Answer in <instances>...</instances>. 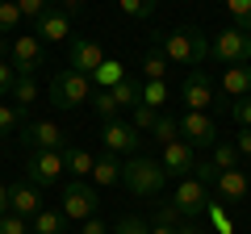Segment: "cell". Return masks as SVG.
Wrapping results in <instances>:
<instances>
[{"mask_svg":"<svg viewBox=\"0 0 251 234\" xmlns=\"http://www.w3.org/2000/svg\"><path fill=\"white\" fill-rule=\"evenodd\" d=\"M159 50H163V59L168 63H176V67H201L209 59V38L201 34L197 25H180V29H172L168 38L159 42Z\"/></svg>","mask_w":251,"mask_h":234,"instance_id":"cell-1","label":"cell"},{"mask_svg":"<svg viewBox=\"0 0 251 234\" xmlns=\"http://www.w3.org/2000/svg\"><path fill=\"white\" fill-rule=\"evenodd\" d=\"M122 180L126 188L134 192V197H159L168 188V171H163L159 159H143V155H130L122 163Z\"/></svg>","mask_w":251,"mask_h":234,"instance_id":"cell-2","label":"cell"},{"mask_svg":"<svg viewBox=\"0 0 251 234\" xmlns=\"http://www.w3.org/2000/svg\"><path fill=\"white\" fill-rule=\"evenodd\" d=\"M50 105L54 109H80L84 100L92 96V80L88 75H80L75 67H59V71L50 75Z\"/></svg>","mask_w":251,"mask_h":234,"instance_id":"cell-3","label":"cell"},{"mask_svg":"<svg viewBox=\"0 0 251 234\" xmlns=\"http://www.w3.org/2000/svg\"><path fill=\"white\" fill-rule=\"evenodd\" d=\"M209 54H214L218 63H226V67L251 63V34H243V29H222V34H214V42H209Z\"/></svg>","mask_w":251,"mask_h":234,"instance_id":"cell-4","label":"cell"},{"mask_svg":"<svg viewBox=\"0 0 251 234\" xmlns=\"http://www.w3.org/2000/svg\"><path fill=\"white\" fill-rule=\"evenodd\" d=\"M176 121H180V138H184L193 151H209V146L218 142V121L209 113L184 109V117H176Z\"/></svg>","mask_w":251,"mask_h":234,"instance_id":"cell-5","label":"cell"},{"mask_svg":"<svg viewBox=\"0 0 251 234\" xmlns=\"http://www.w3.org/2000/svg\"><path fill=\"white\" fill-rule=\"evenodd\" d=\"M67 171L63 151H25V180L46 188V184H59V176Z\"/></svg>","mask_w":251,"mask_h":234,"instance_id":"cell-6","label":"cell"},{"mask_svg":"<svg viewBox=\"0 0 251 234\" xmlns=\"http://www.w3.org/2000/svg\"><path fill=\"white\" fill-rule=\"evenodd\" d=\"M63 217L67 222H88V217H97V192H92L88 180H72L67 188H63Z\"/></svg>","mask_w":251,"mask_h":234,"instance_id":"cell-7","label":"cell"},{"mask_svg":"<svg viewBox=\"0 0 251 234\" xmlns=\"http://www.w3.org/2000/svg\"><path fill=\"white\" fill-rule=\"evenodd\" d=\"M172 205L180 209V217L197 222V217H205V209H209V188L197 180V176H184L180 188H176V197H172Z\"/></svg>","mask_w":251,"mask_h":234,"instance_id":"cell-8","label":"cell"},{"mask_svg":"<svg viewBox=\"0 0 251 234\" xmlns=\"http://www.w3.org/2000/svg\"><path fill=\"white\" fill-rule=\"evenodd\" d=\"M180 100H184V109H197V113H209V109L218 105V100H214V84H209V75L201 71V67H193V71L184 75V84H180Z\"/></svg>","mask_w":251,"mask_h":234,"instance_id":"cell-9","label":"cell"},{"mask_svg":"<svg viewBox=\"0 0 251 234\" xmlns=\"http://www.w3.org/2000/svg\"><path fill=\"white\" fill-rule=\"evenodd\" d=\"M100 142H105V151H113V155H134L138 142H143V134H138L126 117H113V121L100 126Z\"/></svg>","mask_w":251,"mask_h":234,"instance_id":"cell-10","label":"cell"},{"mask_svg":"<svg viewBox=\"0 0 251 234\" xmlns=\"http://www.w3.org/2000/svg\"><path fill=\"white\" fill-rule=\"evenodd\" d=\"M9 59L17 67V75H34L42 67V38L38 34H17L9 42Z\"/></svg>","mask_w":251,"mask_h":234,"instance_id":"cell-11","label":"cell"},{"mask_svg":"<svg viewBox=\"0 0 251 234\" xmlns=\"http://www.w3.org/2000/svg\"><path fill=\"white\" fill-rule=\"evenodd\" d=\"M105 63V50H100L92 38H67V67H75L80 75H97V67Z\"/></svg>","mask_w":251,"mask_h":234,"instance_id":"cell-12","label":"cell"},{"mask_svg":"<svg viewBox=\"0 0 251 234\" xmlns=\"http://www.w3.org/2000/svg\"><path fill=\"white\" fill-rule=\"evenodd\" d=\"M21 142H25V151H63L67 138H63V130L54 121H25L21 126Z\"/></svg>","mask_w":251,"mask_h":234,"instance_id":"cell-13","label":"cell"},{"mask_svg":"<svg viewBox=\"0 0 251 234\" xmlns=\"http://www.w3.org/2000/svg\"><path fill=\"white\" fill-rule=\"evenodd\" d=\"M159 163H163V171H168V180H172V176L184 180V176H193V167H197V155H193V146H188L184 138H176V142L163 146Z\"/></svg>","mask_w":251,"mask_h":234,"instance_id":"cell-14","label":"cell"},{"mask_svg":"<svg viewBox=\"0 0 251 234\" xmlns=\"http://www.w3.org/2000/svg\"><path fill=\"white\" fill-rule=\"evenodd\" d=\"M34 34L42 38V42H67V38H72V17L50 4V9L38 17V29H34Z\"/></svg>","mask_w":251,"mask_h":234,"instance_id":"cell-15","label":"cell"},{"mask_svg":"<svg viewBox=\"0 0 251 234\" xmlns=\"http://www.w3.org/2000/svg\"><path fill=\"white\" fill-rule=\"evenodd\" d=\"M214 188H218V197H222V201H247L251 197V180H247V171H243V167L218 171Z\"/></svg>","mask_w":251,"mask_h":234,"instance_id":"cell-16","label":"cell"},{"mask_svg":"<svg viewBox=\"0 0 251 234\" xmlns=\"http://www.w3.org/2000/svg\"><path fill=\"white\" fill-rule=\"evenodd\" d=\"M38 209H42V192H38V184L21 180V184H13V188H9V213H17V217H34Z\"/></svg>","mask_w":251,"mask_h":234,"instance_id":"cell-17","label":"cell"},{"mask_svg":"<svg viewBox=\"0 0 251 234\" xmlns=\"http://www.w3.org/2000/svg\"><path fill=\"white\" fill-rule=\"evenodd\" d=\"M122 155L113 151H100L97 159H92V184H100V188H109V184H122Z\"/></svg>","mask_w":251,"mask_h":234,"instance_id":"cell-18","label":"cell"},{"mask_svg":"<svg viewBox=\"0 0 251 234\" xmlns=\"http://www.w3.org/2000/svg\"><path fill=\"white\" fill-rule=\"evenodd\" d=\"M218 88H222V96H251V63H239V67H226L222 80H218Z\"/></svg>","mask_w":251,"mask_h":234,"instance_id":"cell-19","label":"cell"},{"mask_svg":"<svg viewBox=\"0 0 251 234\" xmlns=\"http://www.w3.org/2000/svg\"><path fill=\"white\" fill-rule=\"evenodd\" d=\"M63 222H67V217H63V209H38L34 217H29V234H63Z\"/></svg>","mask_w":251,"mask_h":234,"instance_id":"cell-20","label":"cell"},{"mask_svg":"<svg viewBox=\"0 0 251 234\" xmlns=\"http://www.w3.org/2000/svg\"><path fill=\"white\" fill-rule=\"evenodd\" d=\"M92 159H97V155H88L84 151V146H63V163H67V171H72V176H92Z\"/></svg>","mask_w":251,"mask_h":234,"instance_id":"cell-21","label":"cell"},{"mask_svg":"<svg viewBox=\"0 0 251 234\" xmlns=\"http://www.w3.org/2000/svg\"><path fill=\"white\" fill-rule=\"evenodd\" d=\"M109 92H113L117 109H134V105H143V84H138V80H130V75H126V80L117 84V88H109Z\"/></svg>","mask_w":251,"mask_h":234,"instance_id":"cell-22","label":"cell"},{"mask_svg":"<svg viewBox=\"0 0 251 234\" xmlns=\"http://www.w3.org/2000/svg\"><path fill=\"white\" fill-rule=\"evenodd\" d=\"M122 80H126L122 63H117V59H105V63L97 67V75H92V88H117Z\"/></svg>","mask_w":251,"mask_h":234,"instance_id":"cell-23","label":"cell"},{"mask_svg":"<svg viewBox=\"0 0 251 234\" xmlns=\"http://www.w3.org/2000/svg\"><path fill=\"white\" fill-rule=\"evenodd\" d=\"M168 84L163 80H143V105L147 109H155V113H163V105H168Z\"/></svg>","mask_w":251,"mask_h":234,"instance_id":"cell-24","label":"cell"},{"mask_svg":"<svg viewBox=\"0 0 251 234\" xmlns=\"http://www.w3.org/2000/svg\"><path fill=\"white\" fill-rule=\"evenodd\" d=\"M151 138L159 146L176 142V138H180V121H176V117H168V113H159V117H155V126H151Z\"/></svg>","mask_w":251,"mask_h":234,"instance_id":"cell-25","label":"cell"},{"mask_svg":"<svg viewBox=\"0 0 251 234\" xmlns=\"http://www.w3.org/2000/svg\"><path fill=\"white\" fill-rule=\"evenodd\" d=\"M9 96L17 100V109H29V105L38 100V84H34V75H17V84H13Z\"/></svg>","mask_w":251,"mask_h":234,"instance_id":"cell-26","label":"cell"},{"mask_svg":"<svg viewBox=\"0 0 251 234\" xmlns=\"http://www.w3.org/2000/svg\"><path fill=\"white\" fill-rule=\"evenodd\" d=\"M92 109L100 113V121H113L122 109H117V100H113V92L109 88H92Z\"/></svg>","mask_w":251,"mask_h":234,"instance_id":"cell-27","label":"cell"},{"mask_svg":"<svg viewBox=\"0 0 251 234\" xmlns=\"http://www.w3.org/2000/svg\"><path fill=\"white\" fill-rule=\"evenodd\" d=\"M209 151H214V163H218V171H226V167H239V146L234 142H222V138H218L214 146H209Z\"/></svg>","mask_w":251,"mask_h":234,"instance_id":"cell-28","label":"cell"},{"mask_svg":"<svg viewBox=\"0 0 251 234\" xmlns=\"http://www.w3.org/2000/svg\"><path fill=\"white\" fill-rule=\"evenodd\" d=\"M163 71H168V59H163L159 46H151V50L143 54V75L147 80H163Z\"/></svg>","mask_w":251,"mask_h":234,"instance_id":"cell-29","label":"cell"},{"mask_svg":"<svg viewBox=\"0 0 251 234\" xmlns=\"http://www.w3.org/2000/svg\"><path fill=\"white\" fill-rule=\"evenodd\" d=\"M226 13L234 17V29L251 34V0H226Z\"/></svg>","mask_w":251,"mask_h":234,"instance_id":"cell-30","label":"cell"},{"mask_svg":"<svg viewBox=\"0 0 251 234\" xmlns=\"http://www.w3.org/2000/svg\"><path fill=\"white\" fill-rule=\"evenodd\" d=\"M117 4H122L126 17H134V21H147L155 9H159V0H117Z\"/></svg>","mask_w":251,"mask_h":234,"instance_id":"cell-31","label":"cell"},{"mask_svg":"<svg viewBox=\"0 0 251 234\" xmlns=\"http://www.w3.org/2000/svg\"><path fill=\"white\" fill-rule=\"evenodd\" d=\"M17 25H21V9L13 4V0H0V38L13 34Z\"/></svg>","mask_w":251,"mask_h":234,"instance_id":"cell-32","label":"cell"},{"mask_svg":"<svg viewBox=\"0 0 251 234\" xmlns=\"http://www.w3.org/2000/svg\"><path fill=\"white\" fill-rule=\"evenodd\" d=\"M155 117H159V113H155V109H147V105H134V109H130V126H134L138 134H143V130H147V134H151Z\"/></svg>","mask_w":251,"mask_h":234,"instance_id":"cell-33","label":"cell"},{"mask_svg":"<svg viewBox=\"0 0 251 234\" xmlns=\"http://www.w3.org/2000/svg\"><path fill=\"white\" fill-rule=\"evenodd\" d=\"M13 130H21V109L0 105V134H13Z\"/></svg>","mask_w":251,"mask_h":234,"instance_id":"cell-34","label":"cell"},{"mask_svg":"<svg viewBox=\"0 0 251 234\" xmlns=\"http://www.w3.org/2000/svg\"><path fill=\"white\" fill-rule=\"evenodd\" d=\"M230 117L239 121V130H251V96H239V100H230Z\"/></svg>","mask_w":251,"mask_h":234,"instance_id":"cell-35","label":"cell"},{"mask_svg":"<svg viewBox=\"0 0 251 234\" xmlns=\"http://www.w3.org/2000/svg\"><path fill=\"white\" fill-rule=\"evenodd\" d=\"M193 176H197V180L205 184V188H214V180H218V163H214V159H197Z\"/></svg>","mask_w":251,"mask_h":234,"instance_id":"cell-36","label":"cell"},{"mask_svg":"<svg viewBox=\"0 0 251 234\" xmlns=\"http://www.w3.org/2000/svg\"><path fill=\"white\" fill-rule=\"evenodd\" d=\"M109 234H151V226H147L143 217H122V222H117Z\"/></svg>","mask_w":251,"mask_h":234,"instance_id":"cell-37","label":"cell"},{"mask_svg":"<svg viewBox=\"0 0 251 234\" xmlns=\"http://www.w3.org/2000/svg\"><path fill=\"white\" fill-rule=\"evenodd\" d=\"M13 4H17V9H21V17H42V13L46 9H50V0H13Z\"/></svg>","mask_w":251,"mask_h":234,"instance_id":"cell-38","label":"cell"},{"mask_svg":"<svg viewBox=\"0 0 251 234\" xmlns=\"http://www.w3.org/2000/svg\"><path fill=\"white\" fill-rule=\"evenodd\" d=\"M0 234H29V226H25V217L4 213V217H0Z\"/></svg>","mask_w":251,"mask_h":234,"instance_id":"cell-39","label":"cell"},{"mask_svg":"<svg viewBox=\"0 0 251 234\" xmlns=\"http://www.w3.org/2000/svg\"><path fill=\"white\" fill-rule=\"evenodd\" d=\"M155 222H163V226H180V222H184V217H180V209L172 205V201H163V205L155 209Z\"/></svg>","mask_w":251,"mask_h":234,"instance_id":"cell-40","label":"cell"},{"mask_svg":"<svg viewBox=\"0 0 251 234\" xmlns=\"http://www.w3.org/2000/svg\"><path fill=\"white\" fill-rule=\"evenodd\" d=\"M205 217H209V222H214V226H218V234H234V226H230V217H226V213H222V209H218V205H214V201H209V209H205Z\"/></svg>","mask_w":251,"mask_h":234,"instance_id":"cell-41","label":"cell"},{"mask_svg":"<svg viewBox=\"0 0 251 234\" xmlns=\"http://www.w3.org/2000/svg\"><path fill=\"white\" fill-rule=\"evenodd\" d=\"M13 84H17V67H13V63H0V96H9Z\"/></svg>","mask_w":251,"mask_h":234,"instance_id":"cell-42","label":"cell"},{"mask_svg":"<svg viewBox=\"0 0 251 234\" xmlns=\"http://www.w3.org/2000/svg\"><path fill=\"white\" fill-rule=\"evenodd\" d=\"M75 234H109V226L100 222V217H88V222H80V230Z\"/></svg>","mask_w":251,"mask_h":234,"instance_id":"cell-43","label":"cell"},{"mask_svg":"<svg viewBox=\"0 0 251 234\" xmlns=\"http://www.w3.org/2000/svg\"><path fill=\"white\" fill-rule=\"evenodd\" d=\"M176 234H205V217H197V222H188V217H184V222L176 226Z\"/></svg>","mask_w":251,"mask_h":234,"instance_id":"cell-44","label":"cell"},{"mask_svg":"<svg viewBox=\"0 0 251 234\" xmlns=\"http://www.w3.org/2000/svg\"><path fill=\"white\" fill-rule=\"evenodd\" d=\"M234 146H239V155H251V130H239V138H234Z\"/></svg>","mask_w":251,"mask_h":234,"instance_id":"cell-45","label":"cell"},{"mask_svg":"<svg viewBox=\"0 0 251 234\" xmlns=\"http://www.w3.org/2000/svg\"><path fill=\"white\" fill-rule=\"evenodd\" d=\"M63 13H67V17H80V13H84V0H63Z\"/></svg>","mask_w":251,"mask_h":234,"instance_id":"cell-46","label":"cell"},{"mask_svg":"<svg viewBox=\"0 0 251 234\" xmlns=\"http://www.w3.org/2000/svg\"><path fill=\"white\" fill-rule=\"evenodd\" d=\"M9 213V184H0V217Z\"/></svg>","mask_w":251,"mask_h":234,"instance_id":"cell-47","label":"cell"},{"mask_svg":"<svg viewBox=\"0 0 251 234\" xmlns=\"http://www.w3.org/2000/svg\"><path fill=\"white\" fill-rule=\"evenodd\" d=\"M151 234H176V226H163V222H151Z\"/></svg>","mask_w":251,"mask_h":234,"instance_id":"cell-48","label":"cell"},{"mask_svg":"<svg viewBox=\"0 0 251 234\" xmlns=\"http://www.w3.org/2000/svg\"><path fill=\"white\" fill-rule=\"evenodd\" d=\"M4 54H9V42H4V38H0V63H4Z\"/></svg>","mask_w":251,"mask_h":234,"instance_id":"cell-49","label":"cell"},{"mask_svg":"<svg viewBox=\"0 0 251 234\" xmlns=\"http://www.w3.org/2000/svg\"><path fill=\"white\" fill-rule=\"evenodd\" d=\"M63 234H67V230H63Z\"/></svg>","mask_w":251,"mask_h":234,"instance_id":"cell-50","label":"cell"}]
</instances>
